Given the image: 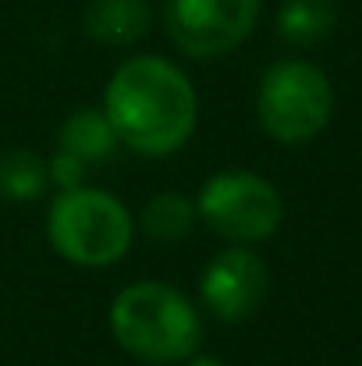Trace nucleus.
I'll return each mask as SVG.
<instances>
[{"label":"nucleus","instance_id":"nucleus-2","mask_svg":"<svg viewBox=\"0 0 362 366\" xmlns=\"http://www.w3.org/2000/svg\"><path fill=\"white\" fill-rule=\"evenodd\" d=\"M111 335L128 356L149 366H181L199 352L203 317L196 302L167 281H131L111 302Z\"/></svg>","mask_w":362,"mask_h":366},{"label":"nucleus","instance_id":"nucleus-14","mask_svg":"<svg viewBox=\"0 0 362 366\" xmlns=\"http://www.w3.org/2000/svg\"><path fill=\"white\" fill-rule=\"evenodd\" d=\"M181 366H224V363L213 360V356H192V360H185Z\"/></svg>","mask_w":362,"mask_h":366},{"label":"nucleus","instance_id":"nucleus-13","mask_svg":"<svg viewBox=\"0 0 362 366\" xmlns=\"http://www.w3.org/2000/svg\"><path fill=\"white\" fill-rule=\"evenodd\" d=\"M46 174H50V185H54L57 192H64V189H79V185H86L89 167H86L82 160H75V157H68V153L57 149V153L46 160Z\"/></svg>","mask_w":362,"mask_h":366},{"label":"nucleus","instance_id":"nucleus-3","mask_svg":"<svg viewBox=\"0 0 362 366\" xmlns=\"http://www.w3.org/2000/svg\"><path fill=\"white\" fill-rule=\"evenodd\" d=\"M46 242L75 267H114L135 242V217L107 189H64L46 207Z\"/></svg>","mask_w":362,"mask_h":366},{"label":"nucleus","instance_id":"nucleus-6","mask_svg":"<svg viewBox=\"0 0 362 366\" xmlns=\"http://www.w3.org/2000/svg\"><path fill=\"white\" fill-rule=\"evenodd\" d=\"M263 0H167L164 25L174 46L196 61H213L252 36Z\"/></svg>","mask_w":362,"mask_h":366},{"label":"nucleus","instance_id":"nucleus-1","mask_svg":"<svg viewBox=\"0 0 362 366\" xmlns=\"http://www.w3.org/2000/svg\"><path fill=\"white\" fill-rule=\"evenodd\" d=\"M104 114L118 142L139 157H171L188 146L199 124L192 79L160 54H139L118 64L104 86Z\"/></svg>","mask_w":362,"mask_h":366},{"label":"nucleus","instance_id":"nucleus-4","mask_svg":"<svg viewBox=\"0 0 362 366\" xmlns=\"http://www.w3.org/2000/svg\"><path fill=\"white\" fill-rule=\"evenodd\" d=\"M256 118L281 146L313 142L334 118V86L327 71L302 57L270 64L256 86Z\"/></svg>","mask_w":362,"mask_h":366},{"label":"nucleus","instance_id":"nucleus-11","mask_svg":"<svg viewBox=\"0 0 362 366\" xmlns=\"http://www.w3.org/2000/svg\"><path fill=\"white\" fill-rule=\"evenodd\" d=\"M338 25L334 0H284L277 11V36L291 46H316Z\"/></svg>","mask_w":362,"mask_h":366},{"label":"nucleus","instance_id":"nucleus-9","mask_svg":"<svg viewBox=\"0 0 362 366\" xmlns=\"http://www.w3.org/2000/svg\"><path fill=\"white\" fill-rule=\"evenodd\" d=\"M118 146L121 142L104 114V107H75L57 132V149L82 160L86 167L107 164L118 153Z\"/></svg>","mask_w":362,"mask_h":366},{"label":"nucleus","instance_id":"nucleus-7","mask_svg":"<svg viewBox=\"0 0 362 366\" xmlns=\"http://www.w3.org/2000/svg\"><path fill=\"white\" fill-rule=\"evenodd\" d=\"M270 292V270L252 245L221 249L199 277V302L221 324H241L259 313Z\"/></svg>","mask_w":362,"mask_h":366},{"label":"nucleus","instance_id":"nucleus-5","mask_svg":"<svg viewBox=\"0 0 362 366\" xmlns=\"http://www.w3.org/2000/svg\"><path fill=\"white\" fill-rule=\"evenodd\" d=\"M196 210L217 239L231 245L266 242L284 221V199L277 185L245 167L210 174L196 196Z\"/></svg>","mask_w":362,"mask_h":366},{"label":"nucleus","instance_id":"nucleus-12","mask_svg":"<svg viewBox=\"0 0 362 366\" xmlns=\"http://www.w3.org/2000/svg\"><path fill=\"white\" fill-rule=\"evenodd\" d=\"M50 189L46 160L32 149H0V199L7 203H36Z\"/></svg>","mask_w":362,"mask_h":366},{"label":"nucleus","instance_id":"nucleus-8","mask_svg":"<svg viewBox=\"0 0 362 366\" xmlns=\"http://www.w3.org/2000/svg\"><path fill=\"white\" fill-rule=\"evenodd\" d=\"M153 25L149 0H89L86 32L100 46H135Z\"/></svg>","mask_w":362,"mask_h":366},{"label":"nucleus","instance_id":"nucleus-10","mask_svg":"<svg viewBox=\"0 0 362 366\" xmlns=\"http://www.w3.org/2000/svg\"><path fill=\"white\" fill-rule=\"evenodd\" d=\"M199 224V210H196V199L185 196V192H156L146 207H142V217H139V228L146 239L160 245H171V242H181L196 232Z\"/></svg>","mask_w":362,"mask_h":366}]
</instances>
